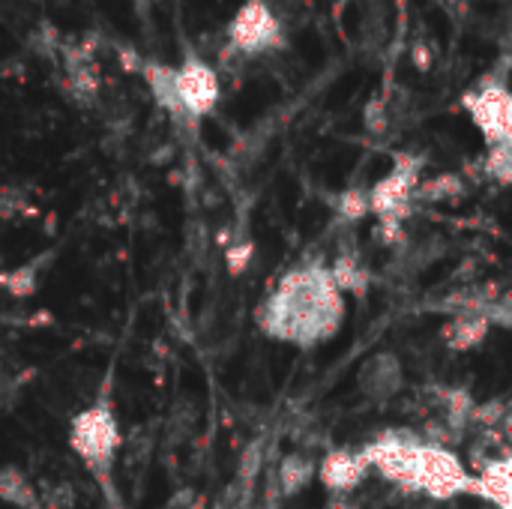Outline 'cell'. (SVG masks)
<instances>
[{
	"mask_svg": "<svg viewBox=\"0 0 512 509\" xmlns=\"http://www.w3.org/2000/svg\"><path fill=\"white\" fill-rule=\"evenodd\" d=\"M420 174H423V156L399 153L393 168L375 186L366 189L369 213L378 216V222L402 225L414 210V192L420 186Z\"/></svg>",
	"mask_w": 512,
	"mask_h": 509,
	"instance_id": "obj_5",
	"label": "cell"
},
{
	"mask_svg": "<svg viewBox=\"0 0 512 509\" xmlns=\"http://www.w3.org/2000/svg\"><path fill=\"white\" fill-rule=\"evenodd\" d=\"M345 321V294L336 288L324 258L288 270L258 309V327L267 339L315 348L330 342Z\"/></svg>",
	"mask_w": 512,
	"mask_h": 509,
	"instance_id": "obj_1",
	"label": "cell"
},
{
	"mask_svg": "<svg viewBox=\"0 0 512 509\" xmlns=\"http://www.w3.org/2000/svg\"><path fill=\"white\" fill-rule=\"evenodd\" d=\"M462 108L468 111L489 147L512 144V96L504 72H489L471 90H465Z\"/></svg>",
	"mask_w": 512,
	"mask_h": 509,
	"instance_id": "obj_4",
	"label": "cell"
},
{
	"mask_svg": "<svg viewBox=\"0 0 512 509\" xmlns=\"http://www.w3.org/2000/svg\"><path fill=\"white\" fill-rule=\"evenodd\" d=\"M390 126V111H387V102L384 99H375L366 105V129L375 132V135H384Z\"/></svg>",
	"mask_w": 512,
	"mask_h": 509,
	"instance_id": "obj_21",
	"label": "cell"
},
{
	"mask_svg": "<svg viewBox=\"0 0 512 509\" xmlns=\"http://www.w3.org/2000/svg\"><path fill=\"white\" fill-rule=\"evenodd\" d=\"M420 450L423 435L411 429H387L378 432L366 447L363 456L369 462V471H378L387 483L417 492V474H420Z\"/></svg>",
	"mask_w": 512,
	"mask_h": 509,
	"instance_id": "obj_3",
	"label": "cell"
},
{
	"mask_svg": "<svg viewBox=\"0 0 512 509\" xmlns=\"http://www.w3.org/2000/svg\"><path fill=\"white\" fill-rule=\"evenodd\" d=\"M318 474V462L312 456H303V453H291L279 462V471H276V489L279 495L285 498H294L300 495Z\"/></svg>",
	"mask_w": 512,
	"mask_h": 509,
	"instance_id": "obj_14",
	"label": "cell"
},
{
	"mask_svg": "<svg viewBox=\"0 0 512 509\" xmlns=\"http://www.w3.org/2000/svg\"><path fill=\"white\" fill-rule=\"evenodd\" d=\"M141 75H144V81H147V87H150L153 99L159 102V108H165V111H168L171 117H177V120H186V114H183V108H180V99H177V78H174V66L147 60V63L141 66Z\"/></svg>",
	"mask_w": 512,
	"mask_h": 509,
	"instance_id": "obj_12",
	"label": "cell"
},
{
	"mask_svg": "<svg viewBox=\"0 0 512 509\" xmlns=\"http://www.w3.org/2000/svg\"><path fill=\"white\" fill-rule=\"evenodd\" d=\"M465 192V180L459 174H438L432 180H420L414 201H429V204H444V201H456Z\"/></svg>",
	"mask_w": 512,
	"mask_h": 509,
	"instance_id": "obj_17",
	"label": "cell"
},
{
	"mask_svg": "<svg viewBox=\"0 0 512 509\" xmlns=\"http://www.w3.org/2000/svg\"><path fill=\"white\" fill-rule=\"evenodd\" d=\"M471 495L489 501L495 509H510V459L483 462L480 474H471Z\"/></svg>",
	"mask_w": 512,
	"mask_h": 509,
	"instance_id": "obj_11",
	"label": "cell"
},
{
	"mask_svg": "<svg viewBox=\"0 0 512 509\" xmlns=\"http://www.w3.org/2000/svg\"><path fill=\"white\" fill-rule=\"evenodd\" d=\"M45 258H39V261H30V264H21V267H15L12 273H3L0 276V285L9 291V294H15V297H24V294H33L36 291V282H39V273H42V264Z\"/></svg>",
	"mask_w": 512,
	"mask_h": 509,
	"instance_id": "obj_18",
	"label": "cell"
},
{
	"mask_svg": "<svg viewBox=\"0 0 512 509\" xmlns=\"http://www.w3.org/2000/svg\"><path fill=\"white\" fill-rule=\"evenodd\" d=\"M0 501L12 509H39L42 501L30 483V477L18 468H0Z\"/></svg>",
	"mask_w": 512,
	"mask_h": 509,
	"instance_id": "obj_16",
	"label": "cell"
},
{
	"mask_svg": "<svg viewBox=\"0 0 512 509\" xmlns=\"http://www.w3.org/2000/svg\"><path fill=\"white\" fill-rule=\"evenodd\" d=\"M252 261V243H240V246H231L228 249V267L231 273H240L243 267H249Z\"/></svg>",
	"mask_w": 512,
	"mask_h": 509,
	"instance_id": "obj_22",
	"label": "cell"
},
{
	"mask_svg": "<svg viewBox=\"0 0 512 509\" xmlns=\"http://www.w3.org/2000/svg\"><path fill=\"white\" fill-rule=\"evenodd\" d=\"M483 168H486V174L495 183L507 186L512 180V144H495V147H489Z\"/></svg>",
	"mask_w": 512,
	"mask_h": 509,
	"instance_id": "obj_19",
	"label": "cell"
},
{
	"mask_svg": "<svg viewBox=\"0 0 512 509\" xmlns=\"http://www.w3.org/2000/svg\"><path fill=\"white\" fill-rule=\"evenodd\" d=\"M237 509H276V507H273L270 501H267V504H252V501H243V504H240Z\"/></svg>",
	"mask_w": 512,
	"mask_h": 509,
	"instance_id": "obj_24",
	"label": "cell"
},
{
	"mask_svg": "<svg viewBox=\"0 0 512 509\" xmlns=\"http://www.w3.org/2000/svg\"><path fill=\"white\" fill-rule=\"evenodd\" d=\"M174 78H177V99L186 120H201L216 108L222 96V84L216 69L204 57L186 54L183 63L174 66Z\"/></svg>",
	"mask_w": 512,
	"mask_h": 509,
	"instance_id": "obj_8",
	"label": "cell"
},
{
	"mask_svg": "<svg viewBox=\"0 0 512 509\" xmlns=\"http://www.w3.org/2000/svg\"><path fill=\"white\" fill-rule=\"evenodd\" d=\"M285 27L267 0H246L228 21V45L246 57L285 48Z\"/></svg>",
	"mask_w": 512,
	"mask_h": 509,
	"instance_id": "obj_6",
	"label": "cell"
},
{
	"mask_svg": "<svg viewBox=\"0 0 512 509\" xmlns=\"http://www.w3.org/2000/svg\"><path fill=\"white\" fill-rule=\"evenodd\" d=\"M69 447L102 486H111V468L120 450V426L108 399H99L75 414L69 426Z\"/></svg>",
	"mask_w": 512,
	"mask_h": 509,
	"instance_id": "obj_2",
	"label": "cell"
},
{
	"mask_svg": "<svg viewBox=\"0 0 512 509\" xmlns=\"http://www.w3.org/2000/svg\"><path fill=\"white\" fill-rule=\"evenodd\" d=\"M357 384H360V393L369 402H378V405L393 402L405 387V366L393 351H381V354H375L372 360L363 363V369L357 375Z\"/></svg>",
	"mask_w": 512,
	"mask_h": 509,
	"instance_id": "obj_10",
	"label": "cell"
},
{
	"mask_svg": "<svg viewBox=\"0 0 512 509\" xmlns=\"http://www.w3.org/2000/svg\"><path fill=\"white\" fill-rule=\"evenodd\" d=\"M327 509H357V504L351 501V495H333V501H330Z\"/></svg>",
	"mask_w": 512,
	"mask_h": 509,
	"instance_id": "obj_23",
	"label": "cell"
},
{
	"mask_svg": "<svg viewBox=\"0 0 512 509\" xmlns=\"http://www.w3.org/2000/svg\"><path fill=\"white\" fill-rule=\"evenodd\" d=\"M417 492H423L432 501H453L459 495H471V471L450 447L429 444L423 438Z\"/></svg>",
	"mask_w": 512,
	"mask_h": 509,
	"instance_id": "obj_7",
	"label": "cell"
},
{
	"mask_svg": "<svg viewBox=\"0 0 512 509\" xmlns=\"http://www.w3.org/2000/svg\"><path fill=\"white\" fill-rule=\"evenodd\" d=\"M369 462L363 450H327L324 459L318 462V480L324 483L327 492L333 495H351L357 492L366 477H369Z\"/></svg>",
	"mask_w": 512,
	"mask_h": 509,
	"instance_id": "obj_9",
	"label": "cell"
},
{
	"mask_svg": "<svg viewBox=\"0 0 512 509\" xmlns=\"http://www.w3.org/2000/svg\"><path fill=\"white\" fill-rule=\"evenodd\" d=\"M492 324L483 315H453L450 324L444 327V342L450 351H471L477 345H483V339L489 336Z\"/></svg>",
	"mask_w": 512,
	"mask_h": 509,
	"instance_id": "obj_13",
	"label": "cell"
},
{
	"mask_svg": "<svg viewBox=\"0 0 512 509\" xmlns=\"http://www.w3.org/2000/svg\"><path fill=\"white\" fill-rule=\"evenodd\" d=\"M336 213H339V219H345V222H360L363 216H369L366 189H348V192H342L339 201H336Z\"/></svg>",
	"mask_w": 512,
	"mask_h": 509,
	"instance_id": "obj_20",
	"label": "cell"
},
{
	"mask_svg": "<svg viewBox=\"0 0 512 509\" xmlns=\"http://www.w3.org/2000/svg\"><path fill=\"white\" fill-rule=\"evenodd\" d=\"M327 270L342 294H363L369 288V270L363 267V258L357 249H342L333 258V264H327Z\"/></svg>",
	"mask_w": 512,
	"mask_h": 509,
	"instance_id": "obj_15",
	"label": "cell"
}]
</instances>
